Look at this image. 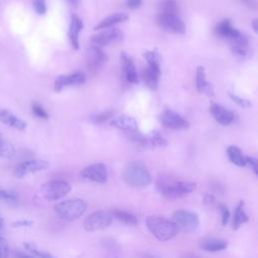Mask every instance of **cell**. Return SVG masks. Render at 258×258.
Segmentation results:
<instances>
[{"instance_id": "cell-1", "label": "cell", "mask_w": 258, "mask_h": 258, "mask_svg": "<svg viewBox=\"0 0 258 258\" xmlns=\"http://www.w3.org/2000/svg\"><path fill=\"white\" fill-rule=\"evenodd\" d=\"M156 187L158 191L167 199H179L192 192L196 189V183L160 176L156 181Z\"/></svg>"}, {"instance_id": "cell-2", "label": "cell", "mask_w": 258, "mask_h": 258, "mask_svg": "<svg viewBox=\"0 0 258 258\" xmlns=\"http://www.w3.org/2000/svg\"><path fill=\"white\" fill-rule=\"evenodd\" d=\"M146 226L150 233L159 241H168L174 238L178 232L172 221L158 216L146 218Z\"/></svg>"}, {"instance_id": "cell-3", "label": "cell", "mask_w": 258, "mask_h": 258, "mask_svg": "<svg viewBox=\"0 0 258 258\" xmlns=\"http://www.w3.org/2000/svg\"><path fill=\"white\" fill-rule=\"evenodd\" d=\"M124 181L134 187H144L151 182V175L140 161L129 162L123 170Z\"/></svg>"}, {"instance_id": "cell-4", "label": "cell", "mask_w": 258, "mask_h": 258, "mask_svg": "<svg viewBox=\"0 0 258 258\" xmlns=\"http://www.w3.org/2000/svg\"><path fill=\"white\" fill-rule=\"evenodd\" d=\"M87 203L81 199L67 200L54 206V211L59 218L66 221H75L86 212Z\"/></svg>"}, {"instance_id": "cell-5", "label": "cell", "mask_w": 258, "mask_h": 258, "mask_svg": "<svg viewBox=\"0 0 258 258\" xmlns=\"http://www.w3.org/2000/svg\"><path fill=\"white\" fill-rule=\"evenodd\" d=\"M172 222L178 231L191 232L196 230L200 224L199 216L187 210H177L172 215Z\"/></svg>"}, {"instance_id": "cell-6", "label": "cell", "mask_w": 258, "mask_h": 258, "mask_svg": "<svg viewBox=\"0 0 258 258\" xmlns=\"http://www.w3.org/2000/svg\"><path fill=\"white\" fill-rule=\"evenodd\" d=\"M40 191L46 201H57L71 191V185L64 180H50L41 186Z\"/></svg>"}, {"instance_id": "cell-7", "label": "cell", "mask_w": 258, "mask_h": 258, "mask_svg": "<svg viewBox=\"0 0 258 258\" xmlns=\"http://www.w3.org/2000/svg\"><path fill=\"white\" fill-rule=\"evenodd\" d=\"M113 216L109 212L97 211L92 213L84 222V228L88 232H96L106 229L112 223Z\"/></svg>"}, {"instance_id": "cell-8", "label": "cell", "mask_w": 258, "mask_h": 258, "mask_svg": "<svg viewBox=\"0 0 258 258\" xmlns=\"http://www.w3.org/2000/svg\"><path fill=\"white\" fill-rule=\"evenodd\" d=\"M157 22L159 26L170 33L182 34L185 32V25L183 21L177 16V14L160 13L157 17Z\"/></svg>"}, {"instance_id": "cell-9", "label": "cell", "mask_w": 258, "mask_h": 258, "mask_svg": "<svg viewBox=\"0 0 258 258\" xmlns=\"http://www.w3.org/2000/svg\"><path fill=\"white\" fill-rule=\"evenodd\" d=\"M81 176L87 180L98 183H105L108 180V170L103 163H94L86 166L81 171Z\"/></svg>"}, {"instance_id": "cell-10", "label": "cell", "mask_w": 258, "mask_h": 258, "mask_svg": "<svg viewBox=\"0 0 258 258\" xmlns=\"http://www.w3.org/2000/svg\"><path fill=\"white\" fill-rule=\"evenodd\" d=\"M48 166H49V163L45 160H41V159L26 160L17 165V167L14 170V175L18 178H21L29 173L44 170Z\"/></svg>"}, {"instance_id": "cell-11", "label": "cell", "mask_w": 258, "mask_h": 258, "mask_svg": "<svg viewBox=\"0 0 258 258\" xmlns=\"http://www.w3.org/2000/svg\"><path fill=\"white\" fill-rule=\"evenodd\" d=\"M123 38V32L118 29V28H106L104 31L97 33L92 36L91 41L99 46H104V45H109L115 42H118L122 40Z\"/></svg>"}, {"instance_id": "cell-12", "label": "cell", "mask_w": 258, "mask_h": 258, "mask_svg": "<svg viewBox=\"0 0 258 258\" xmlns=\"http://www.w3.org/2000/svg\"><path fill=\"white\" fill-rule=\"evenodd\" d=\"M160 121L164 127L173 130H183L189 126V123L182 116L169 109L161 114Z\"/></svg>"}, {"instance_id": "cell-13", "label": "cell", "mask_w": 258, "mask_h": 258, "mask_svg": "<svg viewBox=\"0 0 258 258\" xmlns=\"http://www.w3.org/2000/svg\"><path fill=\"white\" fill-rule=\"evenodd\" d=\"M85 82H86V76L81 72L69 74V75H61L55 79L53 88H54V91L60 92L64 88L72 87V86H79L84 84Z\"/></svg>"}, {"instance_id": "cell-14", "label": "cell", "mask_w": 258, "mask_h": 258, "mask_svg": "<svg viewBox=\"0 0 258 258\" xmlns=\"http://www.w3.org/2000/svg\"><path fill=\"white\" fill-rule=\"evenodd\" d=\"M86 60L87 66L91 71H97L106 62L107 55L99 46L91 45L87 50Z\"/></svg>"}, {"instance_id": "cell-15", "label": "cell", "mask_w": 258, "mask_h": 258, "mask_svg": "<svg viewBox=\"0 0 258 258\" xmlns=\"http://www.w3.org/2000/svg\"><path fill=\"white\" fill-rule=\"evenodd\" d=\"M83 26H84V24H83L82 19L78 15L73 14L71 17V22H70V26H69V30H68V37H69L71 45L74 49H79V47H80L79 34L82 31Z\"/></svg>"}, {"instance_id": "cell-16", "label": "cell", "mask_w": 258, "mask_h": 258, "mask_svg": "<svg viewBox=\"0 0 258 258\" xmlns=\"http://www.w3.org/2000/svg\"><path fill=\"white\" fill-rule=\"evenodd\" d=\"M210 112L214 119L221 125L227 126L231 124L234 120V113L230 110L226 109L225 107L221 106L220 104H212L210 108Z\"/></svg>"}, {"instance_id": "cell-17", "label": "cell", "mask_w": 258, "mask_h": 258, "mask_svg": "<svg viewBox=\"0 0 258 258\" xmlns=\"http://www.w3.org/2000/svg\"><path fill=\"white\" fill-rule=\"evenodd\" d=\"M215 33L219 37L225 38L231 41L235 39L237 36H239L241 31H239L232 25V22L230 19H224L215 27Z\"/></svg>"}, {"instance_id": "cell-18", "label": "cell", "mask_w": 258, "mask_h": 258, "mask_svg": "<svg viewBox=\"0 0 258 258\" xmlns=\"http://www.w3.org/2000/svg\"><path fill=\"white\" fill-rule=\"evenodd\" d=\"M122 68L125 74V77L128 82L132 84H137L138 83V74L136 71V67L132 60V58L124 51L121 52L120 55Z\"/></svg>"}, {"instance_id": "cell-19", "label": "cell", "mask_w": 258, "mask_h": 258, "mask_svg": "<svg viewBox=\"0 0 258 258\" xmlns=\"http://www.w3.org/2000/svg\"><path fill=\"white\" fill-rule=\"evenodd\" d=\"M196 87L199 93L205 94L208 97L214 96V88L213 86L207 81L205 69L201 66L198 67L196 72Z\"/></svg>"}, {"instance_id": "cell-20", "label": "cell", "mask_w": 258, "mask_h": 258, "mask_svg": "<svg viewBox=\"0 0 258 258\" xmlns=\"http://www.w3.org/2000/svg\"><path fill=\"white\" fill-rule=\"evenodd\" d=\"M111 125L118 129H121V130H124L127 132H131V133H135L138 128L137 121L133 117L128 116V115H120V116L114 118L111 121Z\"/></svg>"}, {"instance_id": "cell-21", "label": "cell", "mask_w": 258, "mask_h": 258, "mask_svg": "<svg viewBox=\"0 0 258 258\" xmlns=\"http://www.w3.org/2000/svg\"><path fill=\"white\" fill-rule=\"evenodd\" d=\"M0 121L4 124H6L9 127H12L16 130H24L26 128V122L20 118H18L16 115L8 111L7 109H1L0 110Z\"/></svg>"}, {"instance_id": "cell-22", "label": "cell", "mask_w": 258, "mask_h": 258, "mask_svg": "<svg viewBox=\"0 0 258 258\" xmlns=\"http://www.w3.org/2000/svg\"><path fill=\"white\" fill-rule=\"evenodd\" d=\"M129 18V16L126 13L123 12H117L114 13L112 15H109L107 17H105L100 23H98L94 29L95 30H100V29H106V28H110L116 24L119 23H123L125 21H127Z\"/></svg>"}, {"instance_id": "cell-23", "label": "cell", "mask_w": 258, "mask_h": 258, "mask_svg": "<svg viewBox=\"0 0 258 258\" xmlns=\"http://www.w3.org/2000/svg\"><path fill=\"white\" fill-rule=\"evenodd\" d=\"M139 142L143 147H148V148L162 147L167 144L166 140L162 137V135L158 131H152L147 136L141 137Z\"/></svg>"}, {"instance_id": "cell-24", "label": "cell", "mask_w": 258, "mask_h": 258, "mask_svg": "<svg viewBox=\"0 0 258 258\" xmlns=\"http://www.w3.org/2000/svg\"><path fill=\"white\" fill-rule=\"evenodd\" d=\"M201 248L208 252H219L223 251L228 247L227 241L223 239H216V238H208L201 242Z\"/></svg>"}, {"instance_id": "cell-25", "label": "cell", "mask_w": 258, "mask_h": 258, "mask_svg": "<svg viewBox=\"0 0 258 258\" xmlns=\"http://www.w3.org/2000/svg\"><path fill=\"white\" fill-rule=\"evenodd\" d=\"M227 154L232 163L239 167L246 166L245 164V156L243 155L241 149L235 145H231L227 148Z\"/></svg>"}, {"instance_id": "cell-26", "label": "cell", "mask_w": 258, "mask_h": 258, "mask_svg": "<svg viewBox=\"0 0 258 258\" xmlns=\"http://www.w3.org/2000/svg\"><path fill=\"white\" fill-rule=\"evenodd\" d=\"M159 76L160 74L152 71L151 69H149L148 67L145 68L142 71V79L145 83V85L151 89V90H156L157 86H158V80H159Z\"/></svg>"}, {"instance_id": "cell-27", "label": "cell", "mask_w": 258, "mask_h": 258, "mask_svg": "<svg viewBox=\"0 0 258 258\" xmlns=\"http://www.w3.org/2000/svg\"><path fill=\"white\" fill-rule=\"evenodd\" d=\"M248 221V216L244 210V203L240 202L234 212V218H233V229L237 230L242 226V224L246 223Z\"/></svg>"}, {"instance_id": "cell-28", "label": "cell", "mask_w": 258, "mask_h": 258, "mask_svg": "<svg viewBox=\"0 0 258 258\" xmlns=\"http://www.w3.org/2000/svg\"><path fill=\"white\" fill-rule=\"evenodd\" d=\"M143 56L145 57L148 68L151 69L152 71L160 74V58H159V53L157 50H146L143 53Z\"/></svg>"}, {"instance_id": "cell-29", "label": "cell", "mask_w": 258, "mask_h": 258, "mask_svg": "<svg viewBox=\"0 0 258 258\" xmlns=\"http://www.w3.org/2000/svg\"><path fill=\"white\" fill-rule=\"evenodd\" d=\"M111 215L117 219L118 221L126 224V225H131V226H134L138 223L137 221V218L131 214V213H128L126 211H122V210H114L112 211Z\"/></svg>"}, {"instance_id": "cell-30", "label": "cell", "mask_w": 258, "mask_h": 258, "mask_svg": "<svg viewBox=\"0 0 258 258\" xmlns=\"http://www.w3.org/2000/svg\"><path fill=\"white\" fill-rule=\"evenodd\" d=\"M15 147L8 142L0 132V157L3 158H12L15 155Z\"/></svg>"}, {"instance_id": "cell-31", "label": "cell", "mask_w": 258, "mask_h": 258, "mask_svg": "<svg viewBox=\"0 0 258 258\" xmlns=\"http://www.w3.org/2000/svg\"><path fill=\"white\" fill-rule=\"evenodd\" d=\"M0 201L5 202L8 205H15L18 203V197L12 190L0 189Z\"/></svg>"}, {"instance_id": "cell-32", "label": "cell", "mask_w": 258, "mask_h": 258, "mask_svg": "<svg viewBox=\"0 0 258 258\" xmlns=\"http://www.w3.org/2000/svg\"><path fill=\"white\" fill-rule=\"evenodd\" d=\"M161 11L160 13H168V14H177L178 7L177 4L173 0H165L160 5Z\"/></svg>"}, {"instance_id": "cell-33", "label": "cell", "mask_w": 258, "mask_h": 258, "mask_svg": "<svg viewBox=\"0 0 258 258\" xmlns=\"http://www.w3.org/2000/svg\"><path fill=\"white\" fill-rule=\"evenodd\" d=\"M24 247H25L27 250H29L34 256H36V257H38V258H56V257H54L53 255H51L50 253H48V252H45V251L36 249V248L33 247L31 244L24 243Z\"/></svg>"}, {"instance_id": "cell-34", "label": "cell", "mask_w": 258, "mask_h": 258, "mask_svg": "<svg viewBox=\"0 0 258 258\" xmlns=\"http://www.w3.org/2000/svg\"><path fill=\"white\" fill-rule=\"evenodd\" d=\"M229 96H230V98H231L237 105H239L240 107L248 108V107L251 106L250 101L247 100V99H244V98H242V97H240V96H238V95H236V94H233V93H229Z\"/></svg>"}, {"instance_id": "cell-35", "label": "cell", "mask_w": 258, "mask_h": 258, "mask_svg": "<svg viewBox=\"0 0 258 258\" xmlns=\"http://www.w3.org/2000/svg\"><path fill=\"white\" fill-rule=\"evenodd\" d=\"M32 112L38 118H41V119H47L48 118V114L46 113V111L37 103H34L32 105Z\"/></svg>"}, {"instance_id": "cell-36", "label": "cell", "mask_w": 258, "mask_h": 258, "mask_svg": "<svg viewBox=\"0 0 258 258\" xmlns=\"http://www.w3.org/2000/svg\"><path fill=\"white\" fill-rule=\"evenodd\" d=\"M9 257V245L5 238L0 236V258Z\"/></svg>"}, {"instance_id": "cell-37", "label": "cell", "mask_w": 258, "mask_h": 258, "mask_svg": "<svg viewBox=\"0 0 258 258\" xmlns=\"http://www.w3.org/2000/svg\"><path fill=\"white\" fill-rule=\"evenodd\" d=\"M33 8L37 14H44L46 12L45 0H33Z\"/></svg>"}, {"instance_id": "cell-38", "label": "cell", "mask_w": 258, "mask_h": 258, "mask_svg": "<svg viewBox=\"0 0 258 258\" xmlns=\"http://www.w3.org/2000/svg\"><path fill=\"white\" fill-rule=\"evenodd\" d=\"M219 209L221 212V221H222V225L226 226L230 220V212L228 210V208L225 205H219Z\"/></svg>"}, {"instance_id": "cell-39", "label": "cell", "mask_w": 258, "mask_h": 258, "mask_svg": "<svg viewBox=\"0 0 258 258\" xmlns=\"http://www.w3.org/2000/svg\"><path fill=\"white\" fill-rule=\"evenodd\" d=\"M112 115H113V112H111V111L103 112V113H101V114H98V115L92 117V121H93L94 123H102V122L108 120L109 118H111Z\"/></svg>"}, {"instance_id": "cell-40", "label": "cell", "mask_w": 258, "mask_h": 258, "mask_svg": "<svg viewBox=\"0 0 258 258\" xmlns=\"http://www.w3.org/2000/svg\"><path fill=\"white\" fill-rule=\"evenodd\" d=\"M245 164L249 166L255 174H258V162L255 157L252 156H245Z\"/></svg>"}, {"instance_id": "cell-41", "label": "cell", "mask_w": 258, "mask_h": 258, "mask_svg": "<svg viewBox=\"0 0 258 258\" xmlns=\"http://www.w3.org/2000/svg\"><path fill=\"white\" fill-rule=\"evenodd\" d=\"M33 222L29 220H19L12 223V227L14 228H20V227H30L32 226Z\"/></svg>"}, {"instance_id": "cell-42", "label": "cell", "mask_w": 258, "mask_h": 258, "mask_svg": "<svg viewBox=\"0 0 258 258\" xmlns=\"http://www.w3.org/2000/svg\"><path fill=\"white\" fill-rule=\"evenodd\" d=\"M142 0H126V6L130 9H137L141 6Z\"/></svg>"}, {"instance_id": "cell-43", "label": "cell", "mask_w": 258, "mask_h": 258, "mask_svg": "<svg viewBox=\"0 0 258 258\" xmlns=\"http://www.w3.org/2000/svg\"><path fill=\"white\" fill-rule=\"evenodd\" d=\"M13 256L14 258H35L34 256H31V255H28L24 252H21V251H18V250H15L13 252Z\"/></svg>"}, {"instance_id": "cell-44", "label": "cell", "mask_w": 258, "mask_h": 258, "mask_svg": "<svg viewBox=\"0 0 258 258\" xmlns=\"http://www.w3.org/2000/svg\"><path fill=\"white\" fill-rule=\"evenodd\" d=\"M204 201H205V204L208 206H213L215 204V198L212 195H207Z\"/></svg>"}, {"instance_id": "cell-45", "label": "cell", "mask_w": 258, "mask_h": 258, "mask_svg": "<svg viewBox=\"0 0 258 258\" xmlns=\"http://www.w3.org/2000/svg\"><path fill=\"white\" fill-rule=\"evenodd\" d=\"M68 1H69V3H70L73 7H77L78 4H79V2H80V0H68Z\"/></svg>"}, {"instance_id": "cell-46", "label": "cell", "mask_w": 258, "mask_h": 258, "mask_svg": "<svg viewBox=\"0 0 258 258\" xmlns=\"http://www.w3.org/2000/svg\"><path fill=\"white\" fill-rule=\"evenodd\" d=\"M252 26H253L254 31L257 32V28H258V26H257V19H253V21H252Z\"/></svg>"}, {"instance_id": "cell-47", "label": "cell", "mask_w": 258, "mask_h": 258, "mask_svg": "<svg viewBox=\"0 0 258 258\" xmlns=\"http://www.w3.org/2000/svg\"><path fill=\"white\" fill-rule=\"evenodd\" d=\"M3 223H4V220H3V218H2V216H1V214H0V229H1V227L3 226Z\"/></svg>"}, {"instance_id": "cell-48", "label": "cell", "mask_w": 258, "mask_h": 258, "mask_svg": "<svg viewBox=\"0 0 258 258\" xmlns=\"http://www.w3.org/2000/svg\"><path fill=\"white\" fill-rule=\"evenodd\" d=\"M242 1L248 5H251V1H249V0H242Z\"/></svg>"}, {"instance_id": "cell-49", "label": "cell", "mask_w": 258, "mask_h": 258, "mask_svg": "<svg viewBox=\"0 0 258 258\" xmlns=\"http://www.w3.org/2000/svg\"><path fill=\"white\" fill-rule=\"evenodd\" d=\"M150 258H152V257H150Z\"/></svg>"}]
</instances>
